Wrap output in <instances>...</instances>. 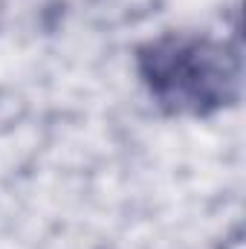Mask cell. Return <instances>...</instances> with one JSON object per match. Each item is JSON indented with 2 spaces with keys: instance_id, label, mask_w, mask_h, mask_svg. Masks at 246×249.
Instances as JSON below:
<instances>
[{
  "instance_id": "1",
  "label": "cell",
  "mask_w": 246,
  "mask_h": 249,
  "mask_svg": "<svg viewBox=\"0 0 246 249\" xmlns=\"http://www.w3.org/2000/svg\"><path fill=\"white\" fill-rule=\"evenodd\" d=\"M151 99L174 116H209L241 93V55L206 35H162L136 53Z\"/></svg>"
}]
</instances>
